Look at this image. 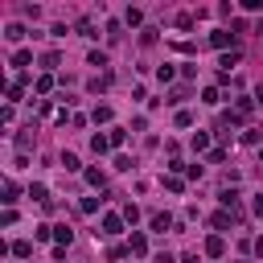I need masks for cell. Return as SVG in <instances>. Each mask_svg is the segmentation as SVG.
<instances>
[{
	"mask_svg": "<svg viewBox=\"0 0 263 263\" xmlns=\"http://www.w3.org/2000/svg\"><path fill=\"white\" fill-rule=\"evenodd\" d=\"M132 251H136V255H144V251H148V238H144V234H132Z\"/></svg>",
	"mask_w": 263,
	"mask_h": 263,
	"instance_id": "5b68a950",
	"label": "cell"
},
{
	"mask_svg": "<svg viewBox=\"0 0 263 263\" xmlns=\"http://www.w3.org/2000/svg\"><path fill=\"white\" fill-rule=\"evenodd\" d=\"M54 238H58V243H70L74 234H70V226H54Z\"/></svg>",
	"mask_w": 263,
	"mask_h": 263,
	"instance_id": "8992f818",
	"label": "cell"
},
{
	"mask_svg": "<svg viewBox=\"0 0 263 263\" xmlns=\"http://www.w3.org/2000/svg\"><path fill=\"white\" fill-rule=\"evenodd\" d=\"M78 33H83V37H99V25H95V17H83V21H78Z\"/></svg>",
	"mask_w": 263,
	"mask_h": 263,
	"instance_id": "6da1fadb",
	"label": "cell"
},
{
	"mask_svg": "<svg viewBox=\"0 0 263 263\" xmlns=\"http://www.w3.org/2000/svg\"><path fill=\"white\" fill-rule=\"evenodd\" d=\"M103 231H107V234H119V231H123V218H116V214H107V218H103Z\"/></svg>",
	"mask_w": 263,
	"mask_h": 263,
	"instance_id": "3957f363",
	"label": "cell"
},
{
	"mask_svg": "<svg viewBox=\"0 0 263 263\" xmlns=\"http://www.w3.org/2000/svg\"><path fill=\"white\" fill-rule=\"evenodd\" d=\"M107 144H111L107 136H95V140H90V148H95V152H107Z\"/></svg>",
	"mask_w": 263,
	"mask_h": 263,
	"instance_id": "52a82bcc",
	"label": "cell"
},
{
	"mask_svg": "<svg viewBox=\"0 0 263 263\" xmlns=\"http://www.w3.org/2000/svg\"><path fill=\"white\" fill-rule=\"evenodd\" d=\"M4 37H8V41H21V37H25V25H8Z\"/></svg>",
	"mask_w": 263,
	"mask_h": 263,
	"instance_id": "277c9868",
	"label": "cell"
},
{
	"mask_svg": "<svg viewBox=\"0 0 263 263\" xmlns=\"http://www.w3.org/2000/svg\"><path fill=\"white\" fill-rule=\"evenodd\" d=\"M222 251H226V243H222L218 234H214V238H205V255H214V259H218Z\"/></svg>",
	"mask_w": 263,
	"mask_h": 263,
	"instance_id": "7a4b0ae2",
	"label": "cell"
}]
</instances>
